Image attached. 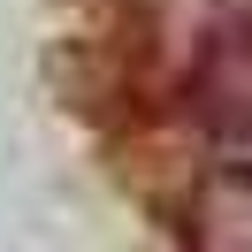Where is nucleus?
Masks as SVG:
<instances>
[{"instance_id":"obj_1","label":"nucleus","mask_w":252,"mask_h":252,"mask_svg":"<svg viewBox=\"0 0 252 252\" xmlns=\"http://www.w3.org/2000/svg\"><path fill=\"white\" fill-rule=\"evenodd\" d=\"M191 252H252V92L214 115V145L191 199Z\"/></svg>"},{"instance_id":"obj_2","label":"nucleus","mask_w":252,"mask_h":252,"mask_svg":"<svg viewBox=\"0 0 252 252\" xmlns=\"http://www.w3.org/2000/svg\"><path fill=\"white\" fill-rule=\"evenodd\" d=\"M160 23L191 62H237L252 46V0H160Z\"/></svg>"}]
</instances>
